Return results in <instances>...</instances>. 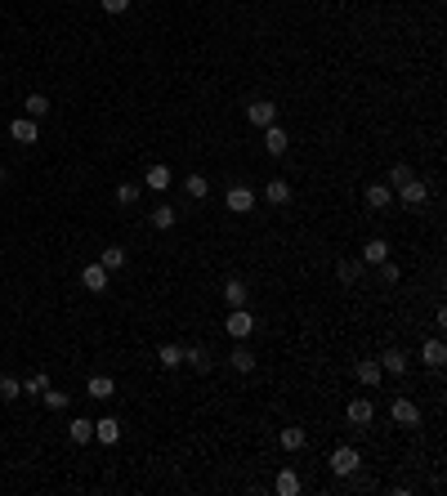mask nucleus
<instances>
[{"mask_svg": "<svg viewBox=\"0 0 447 496\" xmlns=\"http://www.w3.org/2000/svg\"><path fill=\"white\" fill-rule=\"evenodd\" d=\"M0 184H5V166H0Z\"/></svg>", "mask_w": 447, "mask_h": 496, "instance_id": "39", "label": "nucleus"}, {"mask_svg": "<svg viewBox=\"0 0 447 496\" xmlns=\"http://www.w3.org/2000/svg\"><path fill=\"white\" fill-rule=\"evenodd\" d=\"M278 447L282 451H304L308 447V434L300 425H286V429H278Z\"/></svg>", "mask_w": 447, "mask_h": 496, "instance_id": "13", "label": "nucleus"}, {"mask_svg": "<svg viewBox=\"0 0 447 496\" xmlns=\"http://www.w3.org/2000/svg\"><path fill=\"white\" fill-rule=\"evenodd\" d=\"M108 278H112V273L103 269V264H85V269H81V287L90 291V295H103V291H108Z\"/></svg>", "mask_w": 447, "mask_h": 496, "instance_id": "4", "label": "nucleus"}, {"mask_svg": "<svg viewBox=\"0 0 447 496\" xmlns=\"http://www.w3.org/2000/svg\"><path fill=\"white\" fill-rule=\"evenodd\" d=\"M23 117H31V121H40V117H45V112H49V99H45V94H27V103H23Z\"/></svg>", "mask_w": 447, "mask_h": 496, "instance_id": "31", "label": "nucleus"}, {"mask_svg": "<svg viewBox=\"0 0 447 496\" xmlns=\"http://www.w3.org/2000/svg\"><path fill=\"white\" fill-rule=\"evenodd\" d=\"M363 269H367V264H363V259H340V264H336V273H340V282H349V287H354V282H358V278H363Z\"/></svg>", "mask_w": 447, "mask_h": 496, "instance_id": "29", "label": "nucleus"}, {"mask_svg": "<svg viewBox=\"0 0 447 496\" xmlns=\"http://www.w3.org/2000/svg\"><path fill=\"white\" fill-rule=\"evenodd\" d=\"M184 362L193 367V371H201V376H206L210 367H215V358H210V349H201V344H188V349H184Z\"/></svg>", "mask_w": 447, "mask_h": 496, "instance_id": "17", "label": "nucleus"}, {"mask_svg": "<svg viewBox=\"0 0 447 496\" xmlns=\"http://www.w3.org/2000/svg\"><path fill=\"white\" fill-rule=\"evenodd\" d=\"M224 206H228L233 215H251V210H255V193L246 184H233L228 193H224Z\"/></svg>", "mask_w": 447, "mask_h": 496, "instance_id": "2", "label": "nucleus"}, {"mask_svg": "<svg viewBox=\"0 0 447 496\" xmlns=\"http://www.w3.org/2000/svg\"><path fill=\"white\" fill-rule=\"evenodd\" d=\"M184 193L193 197V202H201V197L210 193V179H206V175H188V179H184Z\"/></svg>", "mask_w": 447, "mask_h": 496, "instance_id": "30", "label": "nucleus"}, {"mask_svg": "<svg viewBox=\"0 0 447 496\" xmlns=\"http://www.w3.org/2000/svg\"><path fill=\"white\" fill-rule=\"evenodd\" d=\"M389 416L398 420V425H416L421 420V407L411 403V398H393V407H389Z\"/></svg>", "mask_w": 447, "mask_h": 496, "instance_id": "16", "label": "nucleus"}, {"mask_svg": "<svg viewBox=\"0 0 447 496\" xmlns=\"http://www.w3.org/2000/svg\"><path fill=\"white\" fill-rule=\"evenodd\" d=\"M398 202L407 206V210H416V206H425V202H430V184H425V179H407V184L398 188Z\"/></svg>", "mask_w": 447, "mask_h": 496, "instance_id": "3", "label": "nucleus"}, {"mask_svg": "<svg viewBox=\"0 0 447 496\" xmlns=\"http://www.w3.org/2000/svg\"><path fill=\"white\" fill-rule=\"evenodd\" d=\"M68 438H72V442H81V447H85V442H94V420L77 416V420L68 425Z\"/></svg>", "mask_w": 447, "mask_h": 496, "instance_id": "22", "label": "nucleus"}, {"mask_svg": "<svg viewBox=\"0 0 447 496\" xmlns=\"http://www.w3.org/2000/svg\"><path fill=\"white\" fill-rule=\"evenodd\" d=\"M94 438H99L103 447L121 442V420H116V416H99V420H94Z\"/></svg>", "mask_w": 447, "mask_h": 496, "instance_id": "9", "label": "nucleus"}, {"mask_svg": "<svg viewBox=\"0 0 447 496\" xmlns=\"http://www.w3.org/2000/svg\"><path fill=\"white\" fill-rule=\"evenodd\" d=\"M376 269H380V278H385V282H389V287H393V282H398V278H402V269H398V264H389V259H380V264H376Z\"/></svg>", "mask_w": 447, "mask_h": 496, "instance_id": "37", "label": "nucleus"}, {"mask_svg": "<svg viewBox=\"0 0 447 496\" xmlns=\"http://www.w3.org/2000/svg\"><path fill=\"white\" fill-rule=\"evenodd\" d=\"M389 202H393V188L389 184H371L367 188V206L371 210H389Z\"/></svg>", "mask_w": 447, "mask_h": 496, "instance_id": "21", "label": "nucleus"}, {"mask_svg": "<svg viewBox=\"0 0 447 496\" xmlns=\"http://www.w3.org/2000/svg\"><path fill=\"white\" fill-rule=\"evenodd\" d=\"M291 184H286V179H269V184H264V202L269 206H291Z\"/></svg>", "mask_w": 447, "mask_h": 496, "instance_id": "12", "label": "nucleus"}, {"mask_svg": "<svg viewBox=\"0 0 447 496\" xmlns=\"http://www.w3.org/2000/svg\"><path fill=\"white\" fill-rule=\"evenodd\" d=\"M224 300H228V309H246L251 287H246L242 278H228V282H224Z\"/></svg>", "mask_w": 447, "mask_h": 496, "instance_id": "11", "label": "nucleus"}, {"mask_svg": "<svg viewBox=\"0 0 447 496\" xmlns=\"http://www.w3.org/2000/svg\"><path fill=\"white\" fill-rule=\"evenodd\" d=\"M228 367H233V371H242V376H251V371H255V353L246 349V340H237V344H233Z\"/></svg>", "mask_w": 447, "mask_h": 496, "instance_id": "14", "label": "nucleus"}, {"mask_svg": "<svg viewBox=\"0 0 447 496\" xmlns=\"http://www.w3.org/2000/svg\"><path fill=\"white\" fill-rule=\"evenodd\" d=\"M273 488H278V496H300V474H295V470H278V483H273Z\"/></svg>", "mask_w": 447, "mask_h": 496, "instance_id": "25", "label": "nucleus"}, {"mask_svg": "<svg viewBox=\"0 0 447 496\" xmlns=\"http://www.w3.org/2000/svg\"><path fill=\"white\" fill-rule=\"evenodd\" d=\"M157 358H162L166 371H175V367H184V344H162V349H157Z\"/></svg>", "mask_w": 447, "mask_h": 496, "instance_id": "27", "label": "nucleus"}, {"mask_svg": "<svg viewBox=\"0 0 447 496\" xmlns=\"http://www.w3.org/2000/svg\"><path fill=\"white\" fill-rule=\"evenodd\" d=\"M376 362H380L385 376H402V371H407V353H402V349H385V358H376Z\"/></svg>", "mask_w": 447, "mask_h": 496, "instance_id": "19", "label": "nucleus"}, {"mask_svg": "<svg viewBox=\"0 0 447 496\" xmlns=\"http://www.w3.org/2000/svg\"><path fill=\"white\" fill-rule=\"evenodd\" d=\"M358 465H363L358 447H336V451H331V474H336V479H349V474H358Z\"/></svg>", "mask_w": 447, "mask_h": 496, "instance_id": "1", "label": "nucleus"}, {"mask_svg": "<svg viewBox=\"0 0 447 496\" xmlns=\"http://www.w3.org/2000/svg\"><path fill=\"white\" fill-rule=\"evenodd\" d=\"M224 331L233 335V340H251V331H255V318L246 309H233L228 313V322H224Z\"/></svg>", "mask_w": 447, "mask_h": 496, "instance_id": "5", "label": "nucleus"}, {"mask_svg": "<svg viewBox=\"0 0 447 496\" xmlns=\"http://www.w3.org/2000/svg\"><path fill=\"white\" fill-rule=\"evenodd\" d=\"M45 385H49V376H45V371H36V376H27V380H23V394H45Z\"/></svg>", "mask_w": 447, "mask_h": 496, "instance_id": "35", "label": "nucleus"}, {"mask_svg": "<svg viewBox=\"0 0 447 496\" xmlns=\"http://www.w3.org/2000/svg\"><path fill=\"white\" fill-rule=\"evenodd\" d=\"M286 147H291V139H286V130H282V125H278V121H273V125H264V152H269V157H282Z\"/></svg>", "mask_w": 447, "mask_h": 496, "instance_id": "10", "label": "nucleus"}, {"mask_svg": "<svg viewBox=\"0 0 447 496\" xmlns=\"http://www.w3.org/2000/svg\"><path fill=\"white\" fill-rule=\"evenodd\" d=\"M40 403H45L49 411H63V407L72 403V394H63V389H49V385H45V394H40Z\"/></svg>", "mask_w": 447, "mask_h": 496, "instance_id": "33", "label": "nucleus"}, {"mask_svg": "<svg viewBox=\"0 0 447 496\" xmlns=\"http://www.w3.org/2000/svg\"><path fill=\"white\" fill-rule=\"evenodd\" d=\"M380 259H389V241L385 237H371L367 246H363V264H380Z\"/></svg>", "mask_w": 447, "mask_h": 496, "instance_id": "26", "label": "nucleus"}, {"mask_svg": "<svg viewBox=\"0 0 447 496\" xmlns=\"http://www.w3.org/2000/svg\"><path fill=\"white\" fill-rule=\"evenodd\" d=\"M421 362L439 371V367L447 362V349H443V340H425V344H421Z\"/></svg>", "mask_w": 447, "mask_h": 496, "instance_id": "20", "label": "nucleus"}, {"mask_svg": "<svg viewBox=\"0 0 447 496\" xmlns=\"http://www.w3.org/2000/svg\"><path fill=\"white\" fill-rule=\"evenodd\" d=\"M246 121H251V125H260V130H264V125H273V121H278V103L255 99L251 108H246Z\"/></svg>", "mask_w": 447, "mask_h": 496, "instance_id": "6", "label": "nucleus"}, {"mask_svg": "<svg viewBox=\"0 0 447 496\" xmlns=\"http://www.w3.org/2000/svg\"><path fill=\"white\" fill-rule=\"evenodd\" d=\"M99 9H103V14H125L130 0H99Z\"/></svg>", "mask_w": 447, "mask_h": 496, "instance_id": "38", "label": "nucleus"}, {"mask_svg": "<svg viewBox=\"0 0 447 496\" xmlns=\"http://www.w3.org/2000/svg\"><path fill=\"white\" fill-rule=\"evenodd\" d=\"M85 394H90L94 403H108V398H116V380L112 376H90L85 380Z\"/></svg>", "mask_w": 447, "mask_h": 496, "instance_id": "7", "label": "nucleus"}, {"mask_svg": "<svg viewBox=\"0 0 447 496\" xmlns=\"http://www.w3.org/2000/svg\"><path fill=\"white\" fill-rule=\"evenodd\" d=\"M99 264H103V269H108V273L125 269V250H121V246H108V250H103V255H99Z\"/></svg>", "mask_w": 447, "mask_h": 496, "instance_id": "34", "label": "nucleus"}, {"mask_svg": "<svg viewBox=\"0 0 447 496\" xmlns=\"http://www.w3.org/2000/svg\"><path fill=\"white\" fill-rule=\"evenodd\" d=\"M407 179H416V170H411L407 161H393V166H389V175H385V184H389V188H402Z\"/></svg>", "mask_w": 447, "mask_h": 496, "instance_id": "28", "label": "nucleus"}, {"mask_svg": "<svg viewBox=\"0 0 447 496\" xmlns=\"http://www.w3.org/2000/svg\"><path fill=\"white\" fill-rule=\"evenodd\" d=\"M143 184L152 188V193H166V188H170V166H148Z\"/></svg>", "mask_w": 447, "mask_h": 496, "instance_id": "24", "label": "nucleus"}, {"mask_svg": "<svg viewBox=\"0 0 447 496\" xmlns=\"http://www.w3.org/2000/svg\"><path fill=\"white\" fill-rule=\"evenodd\" d=\"M354 380L371 389V385H380V380H385V371H380V362H376V358H363V362L354 367Z\"/></svg>", "mask_w": 447, "mask_h": 496, "instance_id": "15", "label": "nucleus"}, {"mask_svg": "<svg viewBox=\"0 0 447 496\" xmlns=\"http://www.w3.org/2000/svg\"><path fill=\"white\" fill-rule=\"evenodd\" d=\"M116 202H121V206H134V202H139V184H121V188H116Z\"/></svg>", "mask_w": 447, "mask_h": 496, "instance_id": "36", "label": "nucleus"}, {"mask_svg": "<svg viewBox=\"0 0 447 496\" xmlns=\"http://www.w3.org/2000/svg\"><path fill=\"white\" fill-rule=\"evenodd\" d=\"M345 416H349V425H371V420H376V407H371V398H349Z\"/></svg>", "mask_w": 447, "mask_h": 496, "instance_id": "8", "label": "nucleus"}, {"mask_svg": "<svg viewBox=\"0 0 447 496\" xmlns=\"http://www.w3.org/2000/svg\"><path fill=\"white\" fill-rule=\"evenodd\" d=\"M175 219H179V215H175V206H157L152 215H148V224H152L157 233H170V228H175Z\"/></svg>", "mask_w": 447, "mask_h": 496, "instance_id": "23", "label": "nucleus"}, {"mask_svg": "<svg viewBox=\"0 0 447 496\" xmlns=\"http://www.w3.org/2000/svg\"><path fill=\"white\" fill-rule=\"evenodd\" d=\"M18 394H23V380H18V376H0V403H14Z\"/></svg>", "mask_w": 447, "mask_h": 496, "instance_id": "32", "label": "nucleus"}, {"mask_svg": "<svg viewBox=\"0 0 447 496\" xmlns=\"http://www.w3.org/2000/svg\"><path fill=\"white\" fill-rule=\"evenodd\" d=\"M9 134H14L18 143H36L40 139V130H36V121H31V117H14V121H9Z\"/></svg>", "mask_w": 447, "mask_h": 496, "instance_id": "18", "label": "nucleus"}]
</instances>
